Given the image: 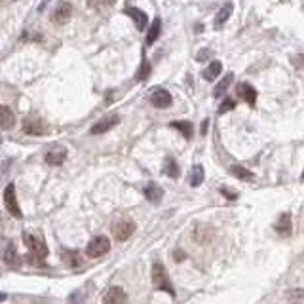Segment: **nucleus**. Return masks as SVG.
I'll return each mask as SVG.
<instances>
[{"label": "nucleus", "mask_w": 304, "mask_h": 304, "mask_svg": "<svg viewBox=\"0 0 304 304\" xmlns=\"http://www.w3.org/2000/svg\"><path fill=\"white\" fill-rule=\"evenodd\" d=\"M23 242L25 245L29 247V255H27V261L31 262V264H35V266H44L46 264V257H48V247H46V243L42 240H38L35 238L33 234H29V232H23Z\"/></svg>", "instance_id": "nucleus-1"}, {"label": "nucleus", "mask_w": 304, "mask_h": 304, "mask_svg": "<svg viewBox=\"0 0 304 304\" xmlns=\"http://www.w3.org/2000/svg\"><path fill=\"white\" fill-rule=\"evenodd\" d=\"M111 249V242L107 236H97L91 242L87 243L86 247V255L89 259H97V257H103L105 253H109Z\"/></svg>", "instance_id": "nucleus-2"}, {"label": "nucleus", "mask_w": 304, "mask_h": 304, "mask_svg": "<svg viewBox=\"0 0 304 304\" xmlns=\"http://www.w3.org/2000/svg\"><path fill=\"white\" fill-rule=\"evenodd\" d=\"M4 206H6V209H8V213L12 217H16V219L23 217L21 208H19V204H18V196H16V186H14L12 182L4 188Z\"/></svg>", "instance_id": "nucleus-3"}, {"label": "nucleus", "mask_w": 304, "mask_h": 304, "mask_svg": "<svg viewBox=\"0 0 304 304\" xmlns=\"http://www.w3.org/2000/svg\"><path fill=\"white\" fill-rule=\"evenodd\" d=\"M152 283L158 287V289H162V291H167L169 295H175L173 287L169 283V279H167V274H165V268L156 262V264H152Z\"/></svg>", "instance_id": "nucleus-4"}, {"label": "nucleus", "mask_w": 304, "mask_h": 304, "mask_svg": "<svg viewBox=\"0 0 304 304\" xmlns=\"http://www.w3.org/2000/svg\"><path fill=\"white\" fill-rule=\"evenodd\" d=\"M118 114H111V116H105L99 122H95L91 126V135H101V133H107L109 130H113L114 126L118 124Z\"/></svg>", "instance_id": "nucleus-5"}, {"label": "nucleus", "mask_w": 304, "mask_h": 304, "mask_svg": "<svg viewBox=\"0 0 304 304\" xmlns=\"http://www.w3.org/2000/svg\"><path fill=\"white\" fill-rule=\"evenodd\" d=\"M113 232H114V238H116L118 242H126V240L135 232V225H133L131 221H118V223L114 225Z\"/></svg>", "instance_id": "nucleus-6"}, {"label": "nucleus", "mask_w": 304, "mask_h": 304, "mask_svg": "<svg viewBox=\"0 0 304 304\" xmlns=\"http://www.w3.org/2000/svg\"><path fill=\"white\" fill-rule=\"evenodd\" d=\"M150 101H152V105H154L156 109H167L173 99H171V93H169L167 89L156 87V89H152V93H150Z\"/></svg>", "instance_id": "nucleus-7"}, {"label": "nucleus", "mask_w": 304, "mask_h": 304, "mask_svg": "<svg viewBox=\"0 0 304 304\" xmlns=\"http://www.w3.org/2000/svg\"><path fill=\"white\" fill-rule=\"evenodd\" d=\"M67 160V148L61 145H53L48 152H46V164L50 165H61Z\"/></svg>", "instance_id": "nucleus-8"}, {"label": "nucleus", "mask_w": 304, "mask_h": 304, "mask_svg": "<svg viewBox=\"0 0 304 304\" xmlns=\"http://www.w3.org/2000/svg\"><path fill=\"white\" fill-rule=\"evenodd\" d=\"M128 302V295L122 287H111L103 296V304H126Z\"/></svg>", "instance_id": "nucleus-9"}, {"label": "nucleus", "mask_w": 304, "mask_h": 304, "mask_svg": "<svg viewBox=\"0 0 304 304\" xmlns=\"http://www.w3.org/2000/svg\"><path fill=\"white\" fill-rule=\"evenodd\" d=\"M70 16H72V4H69V2H61L59 6L55 8V12H53V23H57V25H63V23H67L70 19Z\"/></svg>", "instance_id": "nucleus-10"}, {"label": "nucleus", "mask_w": 304, "mask_h": 304, "mask_svg": "<svg viewBox=\"0 0 304 304\" xmlns=\"http://www.w3.org/2000/svg\"><path fill=\"white\" fill-rule=\"evenodd\" d=\"M23 130H25V133H31V135H44L46 133V124H44L40 118H25V122H23Z\"/></svg>", "instance_id": "nucleus-11"}, {"label": "nucleus", "mask_w": 304, "mask_h": 304, "mask_svg": "<svg viewBox=\"0 0 304 304\" xmlns=\"http://www.w3.org/2000/svg\"><path fill=\"white\" fill-rule=\"evenodd\" d=\"M143 192H145V198H147L150 204H154V206H158V204L162 201V198H164V190H162V186L156 184V182H148Z\"/></svg>", "instance_id": "nucleus-12"}, {"label": "nucleus", "mask_w": 304, "mask_h": 304, "mask_svg": "<svg viewBox=\"0 0 304 304\" xmlns=\"http://www.w3.org/2000/svg\"><path fill=\"white\" fill-rule=\"evenodd\" d=\"M14 126H16L14 111L6 105H0V130H12Z\"/></svg>", "instance_id": "nucleus-13"}, {"label": "nucleus", "mask_w": 304, "mask_h": 304, "mask_svg": "<svg viewBox=\"0 0 304 304\" xmlns=\"http://www.w3.org/2000/svg\"><path fill=\"white\" fill-rule=\"evenodd\" d=\"M236 91H238V95L242 97L245 103L255 105V101H257V89H255L251 84L242 82V84H238V86H236Z\"/></svg>", "instance_id": "nucleus-14"}, {"label": "nucleus", "mask_w": 304, "mask_h": 304, "mask_svg": "<svg viewBox=\"0 0 304 304\" xmlns=\"http://www.w3.org/2000/svg\"><path fill=\"white\" fill-rule=\"evenodd\" d=\"M126 14L130 16L133 21H135V25H137V29L139 31H145L147 29V25H148V16L143 12V10H139V8H126Z\"/></svg>", "instance_id": "nucleus-15"}, {"label": "nucleus", "mask_w": 304, "mask_h": 304, "mask_svg": "<svg viewBox=\"0 0 304 304\" xmlns=\"http://www.w3.org/2000/svg\"><path fill=\"white\" fill-rule=\"evenodd\" d=\"M4 262L8 264L10 268H18L19 264H21V259H19L18 251H16V247L12 243H8V247L4 251Z\"/></svg>", "instance_id": "nucleus-16"}, {"label": "nucleus", "mask_w": 304, "mask_h": 304, "mask_svg": "<svg viewBox=\"0 0 304 304\" xmlns=\"http://www.w3.org/2000/svg\"><path fill=\"white\" fill-rule=\"evenodd\" d=\"M221 70H223V63L221 61H211L208 67H206V70L201 72V76L208 80V82H211V80H215L221 74Z\"/></svg>", "instance_id": "nucleus-17"}, {"label": "nucleus", "mask_w": 304, "mask_h": 304, "mask_svg": "<svg viewBox=\"0 0 304 304\" xmlns=\"http://www.w3.org/2000/svg\"><path fill=\"white\" fill-rule=\"evenodd\" d=\"M276 232L279 236H289L291 234V215L289 213H281V217L276 223Z\"/></svg>", "instance_id": "nucleus-18"}, {"label": "nucleus", "mask_w": 304, "mask_h": 304, "mask_svg": "<svg viewBox=\"0 0 304 304\" xmlns=\"http://www.w3.org/2000/svg\"><path fill=\"white\" fill-rule=\"evenodd\" d=\"M171 128H173V130H177V131H181L186 139H190L192 135H194V126H192V122L175 120V122H171Z\"/></svg>", "instance_id": "nucleus-19"}, {"label": "nucleus", "mask_w": 304, "mask_h": 304, "mask_svg": "<svg viewBox=\"0 0 304 304\" xmlns=\"http://www.w3.org/2000/svg\"><path fill=\"white\" fill-rule=\"evenodd\" d=\"M204 179H206V171H204V167L201 165H194L190 171V179H188V182H190V186H200L201 182H204Z\"/></svg>", "instance_id": "nucleus-20"}, {"label": "nucleus", "mask_w": 304, "mask_h": 304, "mask_svg": "<svg viewBox=\"0 0 304 304\" xmlns=\"http://www.w3.org/2000/svg\"><path fill=\"white\" fill-rule=\"evenodd\" d=\"M232 10H234V6L228 2V4H225L223 8L219 10V14L215 16V27H223L228 21V18H230V14H232Z\"/></svg>", "instance_id": "nucleus-21"}, {"label": "nucleus", "mask_w": 304, "mask_h": 304, "mask_svg": "<svg viewBox=\"0 0 304 304\" xmlns=\"http://www.w3.org/2000/svg\"><path fill=\"white\" fill-rule=\"evenodd\" d=\"M179 173H181V169H179V164L175 162V158H167L164 164V175L171 177V179H177Z\"/></svg>", "instance_id": "nucleus-22"}, {"label": "nucleus", "mask_w": 304, "mask_h": 304, "mask_svg": "<svg viewBox=\"0 0 304 304\" xmlns=\"http://www.w3.org/2000/svg\"><path fill=\"white\" fill-rule=\"evenodd\" d=\"M160 31H162V21L156 18L154 21H152V27L148 29V33H147V44H148V46L156 42L158 36H160Z\"/></svg>", "instance_id": "nucleus-23"}, {"label": "nucleus", "mask_w": 304, "mask_h": 304, "mask_svg": "<svg viewBox=\"0 0 304 304\" xmlns=\"http://www.w3.org/2000/svg\"><path fill=\"white\" fill-rule=\"evenodd\" d=\"M232 80H234V74H228V76H225V78L219 82L217 86H215V89H213V95L215 97H223L226 93V89H228V86L232 84Z\"/></svg>", "instance_id": "nucleus-24"}, {"label": "nucleus", "mask_w": 304, "mask_h": 304, "mask_svg": "<svg viewBox=\"0 0 304 304\" xmlns=\"http://www.w3.org/2000/svg\"><path fill=\"white\" fill-rule=\"evenodd\" d=\"M230 173L234 175V177H238V179H242V181L253 179L251 171H249V169H245V167H242V165H232V167H230Z\"/></svg>", "instance_id": "nucleus-25"}, {"label": "nucleus", "mask_w": 304, "mask_h": 304, "mask_svg": "<svg viewBox=\"0 0 304 304\" xmlns=\"http://www.w3.org/2000/svg\"><path fill=\"white\" fill-rule=\"evenodd\" d=\"M148 74H150V63H148L147 57H143V63H141V69L137 72V76L135 78L139 80V82H145L148 78Z\"/></svg>", "instance_id": "nucleus-26"}, {"label": "nucleus", "mask_w": 304, "mask_h": 304, "mask_svg": "<svg viewBox=\"0 0 304 304\" xmlns=\"http://www.w3.org/2000/svg\"><path fill=\"white\" fill-rule=\"evenodd\" d=\"M234 99H225L223 103H221V107H219V114H226V113H230V111H234Z\"/></svg>", "instance_id": "nucleus-27"}, {"label": "nucleus", "mask_w": 304, "mask_h": 304, "mask_svg": "<svg viewBox=\"0 0 304 304\" xmlns=\"http://www.w3.org/2000/svg\"><path fill=\"white\" fill-rule=\"evenodd\" d=\"M65 255L69 257L70 266H76V264H80V262H78V251H65Z\"/></svg>", "instance_id": "nucleus-28"}, {"label": "nucleus", "mask_w": 304, "mask_h": 304, "mask_svg": "<svg viewBox=\"0 0 304 304\" xmlns=\"http://www.w3.org/2000/svg\"><path fill=\"white\" fill-rule=\"evenodd\" d=\"M221 194H223V196H226L228 200H236V198H238V192L230 190V188H225V186L221 188Z\"/></svg>", "instance_id": "nucleus-29"}, {"label": "nucleus", "mask_w": 304, "mask_h": 304, "mask_svg": "<svg viewBox=\"0 0 304 304\" xmlns=\"http://www.w3.org/2000/svg\"><path fill=\"white\" fill-rule=\"evenodd\" d=\"M175 261H177V262L184 261V253H181V251H175Z\"/></svg>", "instance_id": "nucleus-30"}, {"label": "nucleus", "mask_w": 304, "mask_h": 304, "mask_svg": "<svg viewBox=\"0 0 304 304\" xmlns=\"http://www.w3.org/2000/svg\"><path fill=\"white\" fill-rule=\"evenodd\" d=\"M208 124H209V120H204V124H201V135H206V131H208Z\"/></svg>", "instance_id": "nucleus-31"}, {"label": "nucleus", "mask_w": 304, "mask_h": 304, "mask_svg": "<svg viewBox=\"0 0 304 304\" xmlns=\"http://www.w3.org/2000/svg\"><path fill=\"white\" fill-rule=\"evenodd\" d=\"M6 298H8V295H6V293H0V302H4Z\"/></svg>", "instance_id": "nucleus-32"}, {"label": "nucleus", "mask_w": 304, "mask_h": 304, "mask_svg": "<svg viewBox=\"0 0 304 304\" xmlns=\"http://www.w3.org/2000/svg\"><path fill=\"white\" fill-rule=\"evenodd\" d=\"M0 143H2V139H0Z\"/></svg>", "instance_id": "nucleus-33"}]
</instances>
